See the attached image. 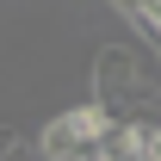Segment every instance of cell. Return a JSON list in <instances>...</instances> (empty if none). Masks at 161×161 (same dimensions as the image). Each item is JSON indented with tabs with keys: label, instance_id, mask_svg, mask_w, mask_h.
<instances>
[{
	"label": "cell",
	"instance_id": "1",
	"mask_svg": "<svg viewBox=\"0 0 161 161\" xmlns=\"http://www.w3.org/2000/svg\"><path fill=\"white\" fill-rule=\"evenodd\" d=\"M112 130H118V112H112L105 99H87V105H75V112H62V118L43 124L37 155L43 161H87Z\"/></svg>",
	"mask_w": 161,
	"mask_h": 161
}]
</instances>
